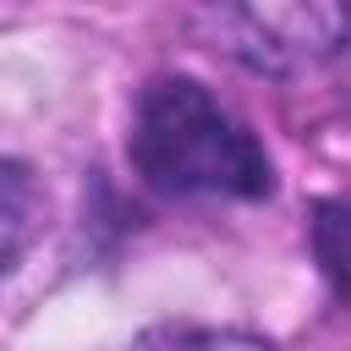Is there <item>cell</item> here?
<instances>
[{"mask_svg": "<svg viewBox=\"0 0 351 351\" xmlns=\"http://www.w3.org/2000/svg\"><path fill=\"white\" fill-rule=\"evenodd\" d=\"M126 159L159 197H230L274 192V165L252 126L192 77H154L132 104Z\"/></svg>", "mask_w": 351, "mask_h": 351, "instance_id": "6da1fadb", "label": "cell"}, {"mask_svg": "<svg viewBox=\"0 0 351 351\" xmlns=\"http://www.w3.org/2000/svg\"><path fill=\"white\" fill-rule=\"evenodd\" d=\"M197 27L230 60L285 77L307 71L351 44L346 5H241V11H197Z\"/></svg>", "mask_w": 351, "mask_h": 351, "instance_id": "7a4b0ae2", "label": "cell"}, {"mask_svg": "<svg viewBox=\"0 0 351 351\" xmlns=\"http://www.w3.org/2000/svg\"><path fill=\"white\" fill-rule=\"evenodd\" d=\"M38 225H44V192H38L33 170L16 159H0V274L16 269V258L33 247Z\"/></svg>", "mask_w": 351, "mask_h": 351, "instance_id": "3957f363", "label": "cell"}, {"mask_svg": "<svg viewBox=\"0 0 351 351\" xmlns=\"http://www.w3.org/2000/svg\"><path fill=\"white\" fill-rule=\"evenodd\" d=\"M307 236H313V258H318V269H324L329 291H335V296H340V307L351 313V203H346V197L318 203V208H313Z\"/></svg>", "mask_w": 351, "mask_h": 351, "instance_id": "277c9868", "label": "cell"}, {"mask_svg": "<svg viewBox=\"0 0 351 351\" xmlns=\"http://www.w3.org/2000/svg\"><path fill=\"white\" fill-rule=\"evenodd\" d=\"M132 351H269V346L236 329H154Z\"/></svg>", "mask_w": 351, "mask_h": 351, "instance_id": "5b68a950", "label": "cell"}]
</instances>
